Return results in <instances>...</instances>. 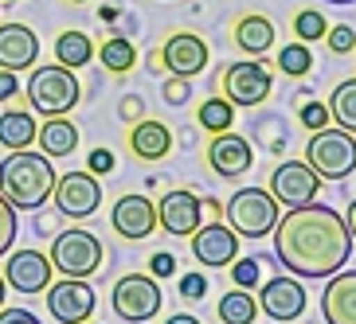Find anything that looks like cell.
<instances>
[{
  "label": "cell",
  "instance_id": "cell-1",
  "mask_svg": "<svg viewBox=\"0 0 356 324\" xmlns=\"http://www.w3.org/2000/svg\"><path fill=\"white\" fill-rule=\"evenodd\" d=\"M270 235L274 254L293 278H333L337 270H345L348 254H353L345 215H337L317 199L278 215Z\"/></svg>",
  "mask_w": 356,
  "mask_h": 324
},
{
  "label": "cell",
  "instance_id": "cell-2",
  "mask_svg": "<svg viewBox=\"0 0 356 324\" xmlns=\"http://www.w3.org/2000/svg\"><path fill=\"white\" fill-rule=\"evenodd\" d=\"M55 172L51 160L43 153H28V148H16L4 157L0 164V196L8 199L16 211H35L51 199L55 188Z\"/></svg>",
  "mask_w": 356,
  "mask_h": 324
},
{
  "label": "cell",
  "instance_id": "cell-3",
  "mask_svg": "<svg viewBox=\"0 0 356 324\" xmlns=\"http://www.w3.org/2000/svg\"><path fill=\"white\" fill-rule=\"evenodd\" d=\"M305 164L317 172V180H348L356 172V133L348 129H317L305 145Z\"/></svg>",
  "mask_w": 356,
  "mask_h": 324
},
{
  "label": "cell",
  "instance_id": "cell-4",
  "mask_svg": "<svg viewBox=\"0 0 356 324\" xmlns=\"http://www.w3.org/2000/svg\"><path fill=\"white\" fill-rule=\"evenodd\" d=\"M24 90H28L32 110H40V114H47V117L71 114L74 105H79V98H83V86H79L74 71H67V67H59V63L55 67H35Z\"/></svg>",
  "mask_w": 356,
  "mask_h": 324
},
{
  "label": "cell",
  "instance_id": "cell-5",
  "mask_svg": "<svg viewBox=\"0 0 356 324\" xmlns=\"http://www.w3.org/2000/svg\"><path fill=\"white\" fill-rule=\"evenodd\" d=\"M223 211H227V227L239 239H266L278 223V203L266 188H239Z\"/></svg>",
  "mask_w": 356,
  "mask_h": 324
},
{
  "label": "cell",
  "instance_id": "cell-6",
  "mask_svg": "<svg viewBox=\"0 0 356 324\" xmlns=\"http://www.w3.org/2000/svg\"><path fill=\"white\" fill-rule=\"evenodd\" d=\"M51 270H59L63 278H90L102 270V242L83 227L59 230L51 239Z\"/></svg>",
  "mask_w": 356,
  "mask_h": 324
},
{
  "label": "cell",
  "instance_id": "cell-7",
  "mask_svg": "<svg viewBox=\"0 0 356 324\" xmlns=\"http://www.w3.org/2000/svg\"><path fill=\"white\" fill-rule=\"evenodd\" d=\"M110 301H114V313L129 324H145L161 313V301H165V293H161L157 278H149V273H126L122 282L114 285L110 293Z\"/></svg>",
  "mask_w": 356,
  "mask_h": 324
},
{
  "label": "cell",
  "instance_id": "cell-8",
  "mask_svg": "<svg viewBox=\"0 0 356 324\" xmlns=\"http://www.w3.org/2000/svg\"><path fill=\"white\" fill-rule=\"evenodd\" d=\"M220 83H223V98L231 105H259L270 98V71L262 67V59H243V63L223 67Z\"/></svg>",
  "mask_w": 356,
  "mask_h": 324
},
{
  "label": "cell",
  "instance_id": "cell-9",
  "mask_svg": "<svg viewBox=\"0 0 356 324\" xmlns=\"http://www.w3.org/2000/svg\"><path fill=\"white\" fill-rule=\"evenodd\" d=\"M51 199L67 219H86L102 207V184L90 172H67V176H55Z\"/></svg>",
  "mask_w": 356,
  "mask_h": 324
},
{
  "label": "cell",
  "instance_id": "cell-10",
  "mask_svg": "<svg viewBox=\"0 0 356 324\" xmlns=\"http://www.w3.org/2000/svg\"><path fill=\"white\" fill-rule=\"evenodd\" d=\"M95 289L86 278H63V282L47 285V313L59 324H83L95 316Z\"/></svg>",
  "mask_w": 356,
  "mask_h": 324
},
{
  "label": "cell",
  "instance_id": "cell-11",
  "mask_svg": "<svg viewBox=\"0 0 356 324\" xmlns=\"http://www.w3.org/2000/svg\"><path fill=\"white\" fill-rule=\"evenodd\" d=\"M317 188H321V180L305 160H286L270 176V196L278 207H302V203L317 199Z\"/></svg>",
  "mask_w": 356,
  "mask_h": 324
},
{
  "label": "cell",
  "instance_id": "cell-12",
  "mask_svg": "<svg viewBox=\"0 0 356 324\" xmlns=\"http://www.w3.org/2000/svg\"><path fill=\"white\" fill-rule=\"evenodd\" d=\"M192 254H196L200 266L208 270H220V266H231L239 258V235L227 227V223H208V227L192 230Z\"/></svg>",
  "mask_w": 356,
  "mask_h": 324
},
{
  "label": "cell",
  "instance_id": "cell-13",
  "mask_svg": "<svg viewBox=\"0 0 356 324\" xmlns=\"http://www.w3.org/2000/svg\"><path fill=\"white\" fill-rule=\"evenodd\" d=\"M305 301H309V297H305L302 282H298L293 273L270 278L259 293V309L270 316V321H298V316L305 313Z\"/></svg>",
  "mask_w": 356,
  "mask_h": 324
},
{
  "label": "cell",
  "instance_id": "cell-14",
  "mask_svg": "<svg viewBox=\"0 0 356 324\" xmlns=\"http://www.w3.org/2000/svg\"><path fill=\"white\" fill-rule=\"evenodd\" d=\"M51 258L40 250H16L8 258V270H4V285H12L16 293H43L51 285Z\"/></svg>",
  "mask_w": 356,
  "mask_h": 324
},
{
  "label": "cell",
  "instance_id": "cell-15",
  "mask_svg": "<svg viewBox=\"0 0 356 324\" xmlns=\"http://www.w3.org/2000/svg\"><path fill=\"white\" fill-rule=\"evenodd\" d=\"M251 160H254V148L247 137L239 133H216L211 137V145H208V164L220 172V176L235 180V176H247L251 172Z\"/></svg>",
  "mask_w": 356,
  "mask_h": 324
},
{
  "label": "cell",
  "instance_id": "cell-16",
  "mask_svg": "<svg viewBox=\"0 0 356 324\" xmlns=\"http://www.w3.org/2000/svg\"><path fill=\"white\" fill-rule=\"evenodd\" d=\"M40 59V35L28 24H0V71H28Z\"/></svg>",
  "mask_w": 356,
  "mask_h": 324
},
{
  "label": "cell",
  "instance_id": "cell-17",
  "mask_svg": "<svg viewBox=\"0 0 356 324\" xmlns=\"http://www.w3.org/2000/svg\"><path fill=\"white\" fill-rule=\"evenodd\" d=\"M161 63L168 67V74H177V78H192V74H200L208 67V43L192 32H177L161 47Z\"/></svg>",
  "mask_w": 356,
  "mask_h": 324
},
{
  "label": "cell",
  "instance_id": "cell-18",
  "mask_svg": "<svg viewBox=\"0 0 356 324\" xmlns=\"http://www.w3.org/2000/svg\"><path fill=\"white\" fill-rule=\"evenodd\" d=\"M110 223L122 239H149L157 227V203H149L145 196H122L118 207L110 211Z\"/></svg>",
  "mask_w": 356,
  "mask_h": 324
},
{
  "label": "cell",
  "instance_id": "cell-19",
  "mask_svg": "<svg viewBox=\"0 0 356 324\" xmlns=\"http://www.w3.org/2000/svg\"><path fill=\"white\" fill-rule=\"evenodd\" d=\"M325 324H356V270H337L321 293Z\"/></svg>",
  "mask_w": 356,
  "mask_h": 324
},
{
  "label": "cell",
  "instance_id": "cell-20",
  "mask_svg": "<svg viewBox=\"0 0 356 324\" xmlns=\"http://www.w3.org/2000/svg\"><path fill=\"white\" fill-rule=\"evenodd\" d=\"M200 215H204V203L192 191H168L157 203V223L168 235H177V239H188L200 227Z\"/></svg>",
  "mask_w": 356,
  "mask_h": 324
},
{
  "label": "cell",
  "instance_id": "cell-21",
  "mask_svg": "<svg viewBox=\"0 0 356 324\" xmlns=\"http://www.w3.org/2000/svg\"><path fill=\"white\" fill-rule=\"evenodd\" d=\"M35 137H40V153L47 160L71 157L74 148H79V129H74V121H67V117H47V121L35 129Z\"/></svg>",
  "mask_w": 356,
  "mask_h": 324
},
{
  "label": "cell",
  "instance_id": "cell-22",
  "mask_svg": "<svg viewBox=\"0 0 356 324\" xmlns=\"http://www.w3.org/2000/svg\"><path fill=\"white\" fill-rule=\"evenodd\" d=\"M172 148V133L161 121H137L129 133V153L141 160H165Z\"/></svg>",
  "mask_w": 356,
  "mask_h": 324
},
{
  "label": "cell",
  "instance_id": "cell-23",
  "mask_svg": "<svg viewBox=\"0 0 356 324\" xmlns=\"http://www.w3.org/2000/svg\"><path fill=\"white\" fill-rule=\"evenodd\" d=\"M235 43L239 51H247L251 59H262V55L274 47V24L266 16H243L235 24Z\"/></svg>",
  "mask_w": 356,
  "mask_h": 324
},
{
  "label": "cell",
  "instance_id": "cell-24",
  "mask_svg": "<svg viewBox=\"0 0 356 324\" xmlns=\"http://www.w3.org/2000/svg\"><path fill=\"white\" fill-rule=\"evenodd\" d=\"M35 117L24 114V110H8V114H0V145L4 148H28L35 145Z\"/></svg>",
  "mask_w": 356,
  "mask_h": 324
},
{
  "label": "cell",
  "instance_id": "cell-25",
  "mask_svg": "<svg viewBox=\"0 0 356 324\" xmlns=\"http://www.w3.org/2000/svg\"><path fill=\"white\" fill-rule=\"evenodd\" d=\"M55 59H59V67H67V71H79V67H86L95 59V43H90L86 32H63L55 40Z\"/></svg>",
  "mask_w": 356,
  "mask_h": 324
},
{
  "label": "cell",
  "instance_id": "cell-26",
  "mask_svg": "<svg viewBox=\"0 0 356 324\" xmlns=\"http://www.w3.org/2000/svg\"><path fill=\"white\" fill-rule=\"evenodd\" d=\"M325 105H329V117H333L337 126L356 133V78H345Z\"/></svg>",
  "mask_w": 356,
  "mask_h": 324
},
{
  "label": "cell",
  "instance_id": "cell-27",
  "mask_svg": "<svg viewBox=\"0 0 356 324\" xmlns=\"http://www.w3.org/2000/svg\"><path fill=\"white\" fill-rule=\"evenodd\" d=\"M254 316H259V301H254L247 289L223 293V301H220V321L223 324H254Z\"/></svg>",
  "mask_w": 356,
  "mask_h": 324
},
{
  "label": "cell",
  "instance_id": "cell-28",
  "mask_svg": "<svg viewBox=\"0 0 356 324\" xmlns=\"http://www.w3.org/2000/svg\"><path fill=\"white\" fill-rule=\"evenodd\" d=\"M98 59H102V67H106L110 74H126V71H134L137 51H134V43H129V40L114 35V40H106V43H102V51H98Z\"/></svg>",
  "mask_w": 356,
  "mask_h": 324
},
{
  "label": "cell",
  "instance_id": "cell-29",
  "mask_svg": "<svg viewBox=\"0 0 356 324\" xmlns=\"http://www.w3.org/2000/svg\"><path fill=\"white\" fill-rule=\"evenodd\" d=\"M278 71L290 74V78H305V74L314 71V51H309V43H302V40L286 43L282 51H278Z\"/></svg>",
  "mask_w": 356,
  "mask_h": 324
},
{
  "label": "cell",
  "instance_id": "cell-30",
  "mask_svg": "<svg viewBox=\"0 0 356 324\" xmlns=\"http://www.w3.org/2000/svg\"><path fill=\"white\" fill-rule=\"evenodd\" d=\"M231 121H235V105L227 98H208V102L200 105V126L208 129V133H227Z\"/></svg>",
  "mask_w": 356,
  "mask_h": 324
},
{
  "label": "cell",
  "instance_id": "cell-31",
  "mask_svg": "<svg viewBox=\"0 0 356 324\" xmlns=\"http://www.w3.org/2000/svg\"><path fill=\"white\" fill-rule=\"evenodd\" d=\"M293 32H298V40H302V43H317V40H325L329 24H325V16H321L317 8H305V12H298Z\"/></svg>",
  "mask_w": 356,
  "mask_h": 324
},
{
  "label": "cell",
  "instance_id": "cell-32",
  "mask_svg": "<svg viewBox=\"0 0 356 324\" xmlns=\"http://www.w3.org/2000/svg\"><path fill=\"white\" fill-rule=\"evenodd\" d=\"M231 278H235L239 289H254L259 278H262V262L259 258H235L231 262Z\"/></svg>",
  "mask_w": 356,
  "mask_h": 324
},
{
  "label": "cell",
  "instance_id": "cell-33",
  "mask_svg": "<svg viewBox=\"0 0 356 324\" xmlns=\"http://www.w3.org/2000/svg\"><path fill=\"white\" fill-rule=\"evenodd\" d=\"M12 242H16V207L0 196V258L12 250Z\"/></svg>",
  "mask_w": 356,
  "mask_h": 324
},
{
  "label": "cell",
  "instance_id": "cell-34",
  "mask_svg": "<svg viewBox=\"0 0 356 324\" xmlns=\"http://www.w3.org/2000/svg\"><path fill=\"white\" fill-rule=\"evenodd\" d=\"M325 43H329V51H333V55H348L356 47L353 24H337V28H329V32H325Z\"/></svg>",
  "mask_w": 356,
  "mask_h": 324
},
{
  "label": "cell",
  "instance_id": "cell-35",
  "mask_svg": "<svg viewBox=\"0 0 356 324\" xmlns=\"http://www.w3.org/2000/svg\"><path fill=\"white\" fill-rule=\"evenodd\" d=\"M329 121H333V117H329V105H325V102H305L302 105V126L309 129V133L325 129Z\"/></svg>",
  "mask_w": 356,
  "mask_h": 324
},
{
  "label": "cell",
  "instance_id": "cell-36",
  "mask_svg": "<svg viewBox=\"0 0 356 324\" xmlns=\"http://www.w3.org/2000/svg\"><path fill=\"white\" fill-rule=\"evenodd\" d=\"M204 293H208V278H204V273L192 270V273L180 278V297H184V301H200Z\"/></svg>",
  "mask_w": 356,
  "mask_h": 324
},
{
  "label": "cell",
  "instance_id": "cell-37",
  "mask_svg": "<svg viewBox=\"0 0 356 324\" xmlns=\"http://www.w3.org/2000/svg\"><path fill=\"white\" fill-rule=\"evenodd\" d=\"M86 172H90V176H106V172H114V153H110V148H95V153L86 157Z\"/></svg>",
  "mask_w": 356,
  "mask_h": 324
},
{
  "label": "cell",
  "instance_id": "cell-38",
  "mask_svg": "<svg viewBox=\"0 0 356 324\" xmlns=\"http://www.w3.org/2000/svg\"><path fill=\"white\" fill-rule=\"evenodd\" d=\"M188 94H192L188 78H177V74H172V78L165 83V102L168 105H184V102H188Z\"/></svg>",
  "mask_w": 356,
  "mask_h": 324
},
{
  "label": "cell",
  "instance_id": "cell-39",
  "mask_svg": "<svg viewBox=\"0 0 356 324\" xmlns=\"http://www.w3.org/2000/svg\"><path fill=\"white\" fill-rule=\"evenodd\" d=\"M177 273V258L168 250H161V254H153L149 258V278H172Z\"/></svg>",
  "mask_w": 356,
  "mask_h": 324
},
{
  "label": "cell",
  "instance_id": "cell-40",
  "mask_svg": "<svg viewBox=\"0 0 356 324\" xmlns=\"http://www.w3.org/2000/svg\"><path fill=\"white\" fill-rule=\"evenodd\" d=\"M0 324H43V321L28 309H0Z\"/></svg>",
  "mask_w": 356,
  "mask_h": 324
},
{
  "label": "cell",
  "instance_id": "cell-41",
  "mask_svg": "<svg viewBox=\"0 0 356 324\" xmlns=\"http://www.w3.org/2000/svg\"><path fill=\"white\" fill-rule=\"evenodd\" d=\"M141 114H145V102H141V98H122V117H126V121H141Z\"/></svg>",
  "mask_w": 356,
  "mask_h": 324
},
{
  "label": "cell",
  "instance_id": "cell-42",
  "mask_svg": "<svg viewBox=\"0 0 356 324\" xmlns=\"http://www.w3.org/2000/svg\"><path fill=\"white\" fill-rule=\"evenodd\" d=\"M16 90H20L16 74H12V71H0V102H12V98H16Z\"/></svg>",
  "mask_w": 356,
  "mask_h": 324
},
{
  "label": "cell",
  "instance_id": "cell-43",
  "mask_svg": "<svg viewBox=\"0 0 356 324\" xmlns=\"http://www.w3.org/2000/svg\"><path fill=\"white\" fill-rule=\"evenodd\" d=\"M345 227H348V239L356 242V199H353V207H348V215H345Z\"/></svg>",
  "mask_w": 356,
  "mask_h": 324
},
{
  "label": "cell",
  "instance_id": "cell-44",
  "mask_svg": "<svg viewBox=\"0 0 356 324\" xmlns=\"http://www.w3.org/2000/svg\"><path fill=\"white\" fill-rule=\"evenodd\" d=\"M165 324H200L196 316H188V313H177V316H168Z\"/></svg>",
  "mask_w": 356,
  "mask_h": 324
},
{
  "label": "cell",
  "instance_id": "cell-45",
  "mask_svg": "<svg viewBox=\"0 0 356 324\" xmlns=\"http://www.w3.org/2000/svg\"><path fill=\"white\" fill-rule=\"evenodd\" d=\"M4 297H8V285H4V273H0V309H4Z\"/></svg>",
  "mask_w": 356,
  "mask_h": 324
},
{
  "label": "cell",
  "instance_id": "cell-46",
  "mask_svg": "<svg viewBox=\"0 0 356 324\" xmlns=\"http://www.w3.org/2000/svg\"><path fill=\"white\" fill-rule=\"evenodd\" d=\"M329 4H356V0H329Z\"/></svg>",
  "mask_w": 356,
  "mask_h": 324
},
{
  "label": "cell",
  "instance_id": "cell-47",
  "mask_svg": "<svg viewBox=\"0 0 356 324\" xmlns=\"http://www.w3.org/2000/svg\"><path fill=\"white\" fill-rule=\"evenodd\" d=\"M74 4H83V0H74Z\"/></svg>",
  "mask_w": 356,
  "mask_h": 324
},
{
  "label": "cell",
  "instance_id": "cell-48",
  "mask_svg": "<svg viewBox=\"0 0 356 324\" xmlns=\"http://www.w3.org/2000/svg\"><path fill=\"white\" fill-rule=\"evenodd\" d=\"M83 324H90V321H83Z\"/></svg>",
  "mask_w": 356,
  "mask_h": 324
}]
</instances>
